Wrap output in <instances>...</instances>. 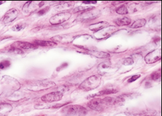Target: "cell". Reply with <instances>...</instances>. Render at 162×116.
Instances as JSON below:
<instances>
[{"instance_id": "22", "label": "cell", "mask_w": 162, "mask_h": 116, "mask_svg": "<svg viewBox=\"0 0 162 116\" xmlns=\"http://www.w3.org/2000/svg\"><path fill=\"white\" fill-rule=\"evenodd\" d=\"M11 65L9 61L5 60L0 63V69H4L9 67Z\"/></svg>"}, {"instance_id": "17", "label": "cell", "mask_w": 162, "mask_h": 116, "mask_svg": "<svg viewBox=\"0 0 162 116\" xmlns=\"http://www.w3.org/2000/svg\"><path fill=\"white\" fill-rule=\"evenodd\" d=\"M161 69L159 70L153 72L151 75V78L152 80L157 81L161 78Z\"/></svg>"}, {"instance_id": "26", "label": "cell", "mask_w": 162, "mask_h": 116, "mask_svg": "<svg viewBox=\"0 0 162 116\" xmlns=\"http://www.w3.org/2000/svg\"><path fill=\"white\" fill-rule=\"evenodd\" d=\"M134 63V61L131 58H128L124 60L123 64L125 65H131Z\"/></svg>"}, {"instance_id": "27", "label": "cell", "mask_w": 162, "mask_h": 116, "mask_svg": "<svg viewBox=\"0 0 162 116\" xmlns=\"http://www.w3.org/2000/svg\"><path fill=\"white\" fill-rule=\"evenodd\" d=\"M141 76L140 74L134 75L132 76L130 79L128 80V82L129 83H131L134 82V81L137 80Z\"/></svg>"}, {"instance_id": "12", "label": "cell", "mask_w": 162, "mask_h": 116, "mask_svg": "<svg viewBox=\"0 0 162 116\" xmlns=\"http://www.w3.org/2000/svg\"><path fill=\"white\" fill-rule=\"evenodd\" d=\"M34 42L36 45L44 47H53L57 45L55 42L43 40H36Z\"/></svg>"}, {"instance_id": "6", "label": "cell", "mask_w": 162, "mask_h": 116, "mask_svg": "<svg viewBox=\"0 0 162 116\" xmlns=\"http://www.w3.org/2000/svg\"><path fill=\"white\" fill-rule=\"evenodd\" d=\"M63 94L60 91L53 92L46 94L41 97L42 100L45 102L51 103L60 100Z\"/></svg>"}, {"instance_id": "3", "label": "cell", "mask_w": 162, "mask_h": 116, "mask_svg": "<svg viewBox=\"0 0 162 116\" xmlns=\"http://www.w3.org/2000/svg\"><path fill=\"white\" fill-rule=\"evenodd\" d=\"M71 16V14L69 12L60 13L51 17L49 22L53 25L60 24L68 21L70 18Z\"/></svg>"}, {"instance_id": "7", "label": "cell", "mask_w": 162, "mask_h": 116, "mask_svg": "<svg viewBox=\"0 0 162 116\" xmlns=\"http://www.w3.org/2000/svg\"><path fill=\"white\" fill-rule=\"evenodd\" d=\"M161 51L157 49L150 52L145 57V60L147 64L154 63L161 59Z\"/></svg>"}, {"instance_id": "9", "label": "cell", "mask_w": 162, "mask_h": 116, "mask_svg": "<svg viewBox=\"0 0 162 116\" xmlns=\"http://www.w3.org/2000/svg\"><path fill=\"white\" fill-rule=\"evenodd\" d=\"M11 47L25 49H34L36 47L35 45L31 43L21 41L15 42L11 45Z\"/></svg>"}, {"instance_id": "24", "label": "cell", "mask_w": 162, "mask_h": 116, "mask_svg": "<svg viewBox=\"0 0 162 116\" xmlns=\"http://www.w3.org/2000/svg\"><path fill=\"white\" fill-rule=\"evenodd\" d=\"M92 8L91 7H79L75 8L73 10V12L76 13L79 12L80 11L87 10L88 9H90Z\"/></svg>"}, {"instance_id": "2", "label": "cell", "mask_w": 162, "mask_h": 116, "mask_svg": "<svg viewBox=\"0 0 162 116\" xmlns=\"http://www.w3.org/2000/svg\"><path fill=\"white\" fill-rule=\"evenodd\" d=\"M101 82V77L94 75L87 78L80 84L79 88L84 91H89L96 88Z\"/></svg>"}, {"instance_id": "30", "label": "cell", "mask_w": 162, "mask_h": 116, "mask_svg": "<svg viewBox=\"0 0 162 116\" xmlns=\"http://www.w3.org/2000/svg\"><path fill=\"white\" fill-rule=\"evenodd\" d=\"M5 1H0V5H1L3 4L4 3V2H5Z\"/></svg>"}, {"instance_id": "15", "label": "cell", "mask_w": 162, "mask_h": 116, "mask_svg": "<svg viewBox=\"0 0 162 116\" xmlns=\"http://www.w3.org/2000/svg\"><path fill=\"white\" fill-rule=\"evenodd\" d=\"M91 54L95 57L99 58H107L110 56L109 54L102 51H92Z\"/></svg>"}, {"instance_id": "8", "label": "cell", "mask_w": 162, "mask_h": 116, "mask_svg": "<svg viewBox=\"0 0 162 116\" xmlns=\"http://www.w3.org/2000/svg\"><path fill=\"white\" fill-rule=\"evenodd\" d=\"M18 14V11L15 9H11L5 13L3 21L4 24L12 22L17 18Z\"/></svg>"}, {"instance_id": "1", "label": "cell", "mask_w": 162, "mask_h": 116, "mask_svg": "<svg viewBox=\"0 0 162 116\" xmlns=\"http://www.w3.org/2000/svg\"><path fill=\"white\" fill-rule=\"evenodd\" d=\"M61 112L65 116H85L87 114L88 111L81 106L71 105L64 107Z\"/></svg>"}, {"instance_id": "25", "label": "cell", "mask_w": 162, "mask_h": 116, "mask_svg": "<svg viewBox=\"0 0 162 116\" xmlns=\"http://www.w3.org/2000/svg\"><path fill=\"white\" fill-rule=\"evenodd\" d=\"M9 51L10 53H13L18 54H22L24 53V52L18 48L11 47L9 49Z\"/></svg>"}, {"instance_id": "21", "label": "cell", "mask_w": 162, "mask_h": 116, "mask_svg": "<svg viewBox=\"0 0 162 116\" xmlns=\"http://www.w3.org/2000/svg\"><path fill=\"white\" fill-rule=\"evenodd\" d=\"M25 27L24 25L21 24H17L14 25L12 28V30L13 31L18 32L24 29Z\"/></svg>"}, {"instance_id": "14", "label": "cell", "mask_w": 162, "mask_h": 116, "mask_svg": "<svg viewBox=\"0 0 162 116\" xmlns=\"http://www.w3.org/2000/svg\"><path fill=\"white\" fill-rule=\"evenodd\" d=\"M118 92L117 90L114 89H108L98 92L97 95L98 96L109 95L116 94Z\"/></svg>"}, {"instance_id": "11", "label": "cell", "mask_w": 162, "mask_h": 116, "mask_svg": "<svg viewBox=\"0 0 162 116\" xmlns=\"http://www.w3.org/2000/svg\"><path fill=\"white\" fill-rule=\"evenodd\" d=\"M115 22L118 26L128 25L131 24V20L128 17H124L121 18H118L115 20Z\"/></svg>"}, {"instance_id": "29", "label": "cell", "mask_w": 162, "mask_h": 116, "mask_svg": "<svg viewBox=\"0 0 162 116\" xmlns=\"http://www.w3.org/2000/svg\"><path fill=\"white\" fill-rule=\"evenodd\" d=\"M83 2H84V3L86 4H95L96 3V1H84Z\"/></svg>"}, {"instance_id": "16", "label": "cell", "mask_w": 162, "mask_h": 116, "mask_svg": "<svg viewBox=\"0 0 162 116\" xmlns=\"http://www.w3.org/2000/svg\"><path fill=\"white\" fill-rule=\"evenodd\" d=\"M69 38L68 36L66 35L59 36L54 37L52 38L55 41L59 42L61 43L68 42L66 39Z\"/></svg>"}, {"instance_id": "10", "label": "cell", "mask_w": 162, "mask_h": 116, "mask_svg": "<svg viewBox=\"0 0 162 116\" xmlns=\"http://www.w3.org/2000/svg\"><path fill=\"white\" fill-rule=\"evenodd\" d=\"M111 67V64L109 62H104L100 64L97 67L98 73L105 75Z\"/></svg>"}, {"instance_id": "4", "label": "cell", "mask_w": 162, "mask_h": 116, "mask_svg": "<svg viewBox=\"0 0 162 116\" xmlns=\"http://www.w3.org/2000/svg\"><path fill=\"white\" fill-rule=\"evenodd\" d=\"M125 114L129 116H152L156 115L157 112L150 109H137L130 110Z\"/></svg>"}, {"instance_id": "20", "label": "cell", "mask_w": 162, "mask_h": 116, "mask_svg": "<svg viewBox=\"0 0 162 116\" xmlns=\"http://www.w3.org/2000/svg\"><path fill=\"white\" fill-rule=\"evenodd\" d=\"M108 23L106 22H102L98 23L96 24H95L94 26H92L94 28H92V30H99L101 28H103L105 27L106 26L108 25Z\"/></svg>"}, {"instance_id": "5", "label": "cell", "mask_w": 162, "mask_h": 116, "mask_svg": "<svg viewBox=\"0 0 162 116\" xmlns=\"http://www.w3.org/2000/svg\"><path fill=\"white\" fill-rule=\"evenodd\" d=\"M87 105L89 108L94 111H101L107 105L103 99L100 98H94L88 102Z\"/></svg>"}, {"instance_id": "13", "label": "cell", "mask_w": 162, "mask_h": 116, "mask_svg": "<svg viewBox=\"0 0 162 116\" xmlns=\"http://www.w3.org/2000/svg\"><path fill=\"white\" fill-rule=\"evenodd\" d=\"M146 23V21L145 19H139L133 23L130 28H137L142 27L145 25Z\"/></svg>"}, {"instance_id": "28", "label": "cell", "mask_w": 162, "mask_h": 116, "mask_svg": "<svg viewBox=\"0 0 162 116\" xmlns=\"http://www.w3.org/2000/svg\"><path fill=\"white\" fill-rule=\"evenodd\" d=\"M49 7H47L44 8V9H43L41 10H40L39 12V14L40 15H43V14H44L46 12H47V11H48L49 9Z\"/></svg>"}, {"instance_id": "19", "label": "cell", "mask_w": 162, "mask_h": 116, "mask_svg": "<svg viewBox=\"0 0 162 116\" xmlns=\"http://www.w3.org/2000/svg\"><path fill=\"white\" fill-rule=\"evenodd\" d=\"M116 12L118 14H126L128 13V9L124 5H121L118 8Z\"/></svg>"}, {"instance_id": "23", "label": "cell", "mask_w": 162, "mask_h": 116, "mask_svg": "<svg viewBox=\"0 0 162 116\" xmlns=\"http://www.w3.org/2000/svg\"><path fill=\"white\" fill-rule=\"evenodd\" d=\"M71 6V4H70L69 3H66L64 4L58 6L57 8L60 10H65V9H68V8H69Z\"/></svg>"}, {"instance_id": "18", "label": "cell", "mask_w": 162, "mask_h": 116, "mask_svg": "<svg viewBox=\"0 0 162 116\" xmlns=\"http://www.w3.org/2000/svg\"><path fill=\"white\" fill-rule=\"evenodd\" d=\"M11 108V106L7 104H0V113H6L10 112L11 109H6Z\"/></svg>"}]
</instances>
